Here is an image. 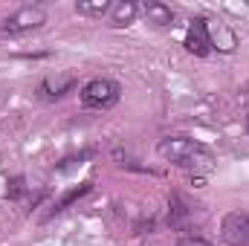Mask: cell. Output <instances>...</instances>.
<instances>
[{
  "label": "cell",
  "instance_id": "cell-1",
  "mask_svg": "<svg viewBox=\"0 0 249 246\" xmlns=\"http://www.w3.org/2000/svg\"><path fill=\"white\" fill-rule=\"evenodd\" d=\"M157 154L165 162H174L180 168H188L191 174H209L212 171V162H214L212 154L200 142H194L188 136H165V139H160Z\"/></svg>",
  "mask_w": 249,
  "mask_h": 246
},
{
  "label": "cell",
  "instance_id": "cell-2",
  "mask_svg": "<svg viewBox=\"0 0 249 246\" xmlns=\"http://www.w3.org/2000/svg\"><path fill=\"white\" fill-rule=\"evenodd\" d=\"M122 87L110 78H93L81 87V105L87 110H110L113 105H119Z\"/></svg>",
  "mask_w": 249,
  "mask_h": 246
},
{
  "label": "cell",
  "instance_id": "cell-3",
  "mask_svg": "<svg viewBox=\"0 0 249 246\" xmlns=\"http://www.w3.org/2000/svg\"><path fill=\"white\" fill-rule=\"evenodd\" d=\"M44 23H47V9L35 3V6H20L18 12H12V15L3 20L0 32H3V35H23V32L41 29Z\"/></svg>",
  "mask_w": 249,
  "mask_h": 246
},
{
  "label": "cell",
  "instance_id": "cell-4",
  "mask_svg": "<svg viewBox=\"0 0 249 246\" xmlns=\"http://www.w3.org/2000/svg\"><path fill=\"white\" fill-rule=\"evenodd\" d=\"M220 238L229 246H249V214L229 211L220 223Z\"/></svg>",
  "mask_w": 249,
  "mask_h": 246
},
{
  "label": "cell",
  "instance_id": "cell-5",
  "mask_svg": "<svg viewBox=\"0 0 249 246\" xmlns=\"http://www.w3.org/2000/svg\"><path fill=\"white\" fill-rule=\"evenodd\" d=\"M183 47H186L191 55H197V58H206V55L212 53V41H209V26H206V18H194V20L188 23Z\"/></svg>",
  "mask_w": 249,
  "mask_h": 246
},
{
  "label": "cell",
  "instance_id": "cell-6",
  "mask_svg": "<svg viewBox=\"0 0 249 246\" xmlns=\"http://www.w3.org/2000/svg\"><path fill=\"white\" fill-rule=\"evenodd\" d=\"M206 26H209L212 53L217 50V53L229 55V53H235V50H238V35H235V29H232L229 23H223V20H206Z\"/></svg>",
  "mask_w": 249,
  "mask_h": 246
},
{
  "label": "cell",
  "instance_id": "cell-7",
  "mask_svg": "<svg viewBox=\"0 0 249 246\" xmlns=\"http://www.w3.org/2000/svg\"><path fill=\"white\" fill-rule=\"evenodd\" d=\"M75 84H78V78L72 72H55V75H47L38 84V96L41 99H61V96L75 90Z\"/></svg>",
  "mask_w": 249,
  "mask_h": 246
},
{
  "label": "cell",
  "instance_id": "cell-8",
  "mask_svg": "<svg viewBox=\"0 0 249 246\" xmlns=\"http://www.w3.org/2000/svg\"><path fill=\"white\" fill-rule=\"evenodd\" d=\"M142 15H145V20H148L151 26H157V29L174 26V12H171V6H165V3H160V0H148V3L142 6Z\"/></svg>",
  "mask_w": 249,
  "mask_h": 246
},
{
  "label": "cell",
  "instance_id": "cell-9",
  "mask_svg": "<svg viewBox=\"0 0 249 246\" xmlns=\"http://www.w3.org/2000/svg\"><path fill=\"white\" fill-rule=\"evenodd\" d=\"M136 15H139V6L133 0H116L110 6V12H107V20H110V26L122 29V26H130L136 20Z\"/></svg>",
  "mask_w": 249,
  "mask_h": 246
},
{
  "label": "cell",
  "instance_id": "cell-10",
  "mask_svg": "<svg viewBox=\"0 0 249 246\" xmlns=\"http://www.w3.org/2000/svg\"><path fill=\"white\" fill-rule=\"evenodd\" d=\"M110 0H78L75 3V12L84 15V18H105L110 12Z\"/></svg>",
  "mask_w": 249,
  "mask_h": 246
},
{
  "label": "cell",
  "instance_id": "cell-11",
  "mask_svg": "<svg viewBox=\"0 0 249 246\" xmlns=\"http://www.w3.org/2000/svg\"><path fill=\"white\" fill-rule=\"evenodd\" d=\"M90 188H93V183H81L78 188H70V191L64 194L58 203H53V209H50V214H47V217H53V214H58V211H64V209H70V206H72L75 200H81Z\"/></svg>",
  "mask_w": 249,
  "mask_h": 246
},
{
  "label": "cell",
  "instance_id": "cell-12",
  "mask_svg": "<svg viewBox=\"0 0 249 246\" xmlns=\"http://www.w3.org/2000/svg\"><path fill=\"white\" fill-rule=\"evenodd\" d=\"M186 214H188V209L180 203V197H171V217H168V223L174 229H186Z\"/></svg>",
  "mask_w": 249,
  "mask_h": 246
},
{
  "label": "cell",
  "instance_id": "cell-13",
  "mask_svg": "<svg viewBox=\"0 0 249 246\" xmlns=\"http://www.w3.org/2000/svg\"><path fill=\"white\" fill-rule=\"evenodd\" d=\"M23 191H26V185H23V177H12V180H9V188H6V197H9V200H18Z\"/></svg>",
  "mask_w": 249,
  "mask_h": 246
},
{
  "label": "cell",
  "instance_id": "cell-14",
  "mask_svg": "<svg viewBox=\"0 0 249 246\" xmlns=\"http://www.w3.org/2000/svg\"><path fill=\"white\" fill-rule=\"evenodd\" d=\"M177 246H212V244L203 241V238H183V241H177Z\"/></svg>",
  "mask_w": 249,
  "mask_h": 246
},
{
  "label": "cell",
  "instance_id": "cell-15",
  "mask_svg": "<svg viewBox=\"0 0 249 246\" xmlns=\"http://www.w3.org/2000/svg\"><path fill=\"white\" fill-rule=\"evenodd\" d=\"M247 133H249V116H247Z\"/></svg>",
  "mask_w": 249,
  "mask_h": 246
}]
</instances>
